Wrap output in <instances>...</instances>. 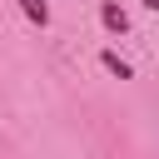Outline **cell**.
<instances>
[{
  "label": "cell",
  "mask_w": 159,
  "mask_h": 159,
  "mask_svg": "<svg viewBox=\"0 0 159 159\" xmlns=\"http://www.w3.org/2000/svg\"><path fill=\"white\" fill-rule=\"evenodd\" d=\"M144 5H149V10H159V0H144Z\"/></svg>",
  "instance_id": "obj_4"
},
{
  "label": "cell",
  "mask_w": 159,
  "mask_h": 159,
  "mask_svg": "<svg viewBox=\"0 0 159 159\" xmlns=\"http://www.w3.org/2000/svg\"><path fill=\"white\" fill-rule=\"evenodd\" d=\"M99 65H104L109 75H119V80H129V75H134V70H129V65H124V60H119L114 50H104V55H99Z\"/></svg>",
  "instance_id": "obj_2"
},
{
  "label": "cell",
  "mask_w": 159,
  "mask_h": 159,
  "mask_svg": "<svg viewBox=\"0 0 159 159\" xmlns=\"http://www.w3.org/2000/svg\"><path fill=\"white\" fill-rule=\"evenodd\" d=\"M20 10H25L35 25H50V5H45V0H20Z\"/></svg>",
  "instance_id": "obj_3"
},
{
  "label": "cell",
  "mask_w": 159,
  "mask_h": 159,
  "mask_svg": "<svg viewBox=\"0 0 159 159\" xmlns=\"http://www.w3.org/2000/svg\"><path fill=\"white\" fill-rule=\"evenodd\" d=\"M99 15H104V30H114V35H124V30H129V15H124L119 5H104Z\"/></svg>",
  "instance_id": "obj_1"
}]
</instances>
